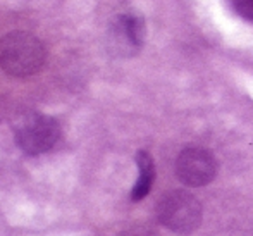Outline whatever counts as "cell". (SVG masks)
<instances>
[{
	"label": "cell",
	"instance_id": "obj_7",
	"mask_svg": "<svg viewBox=\"0 0 253 236\" xmlns=\"http://www.w3.org/2000/svg\"><path fill=\"white\" fill-rule=\"evenodd\" d=\"M234 9L240 16H243L245 19L253 21V0H233Z\"/></svg>",
	"mask_w": 253,
	"mask_h": 236
},
{
	"label": "cell",
	"instance_id": "obj_5",
	"mask_svg": "<svg viewBox=\"0 0 253 236\" xmlns=\"http://www.w3.org/2000/svg\"><path fill=\"white\" fill-rule=\"evenodd\" d=\"M110 47L119 55H134L145 40V21L138 16H117L109 33Z\"/></svg>",
	"mask_w": 253,
	"mask_h": 236
},
{
	"label": "cell",
	"instance_id": "obj_3",
	"mask_svg": "<svg viewBox=\"0 0 253 236\" xmlns=\"http://www.w3.org/2000/svg\"><path fill=\"white\" fill-rule=\"evenodd\" d=\"M60 137V126L53 117L33 114L19 124L16 142L21 150L31 155L48 152Z\"/></svg>",
	"mask_w": 253,
	"mask_h": 236
},
{
	"label": "cell",
	"instance_id": "obj_2",
	"mask_svg": "<svg viewBox=\"0 0 253 236\" xmlns=\"http://www.w3.org/2000/svg\"><path fill=\"white\" fill-rule=\"evenodd\" d=\"M157 216L167 230L177 235H190L202 224V203L191 193L176 189L159 202Z\"/></svg>",
	"mask_w": 253,
	"mask_h": 236
},
{
	"label": "cell",
	"instance_id": "obj_4",
	"mask_svg": "<svg viewBox=\"0 0 253 236\" xmlns=\"http://www.w3.org/2000/svg\"><path fill=\"white\" fill-rule=\"evenodd\" d=\"M176 174L186 187L200 188L212 183L217 174V160L212 152L200 146H190L176 160Z\"/></svg>",
	"mask_w": 253,
	"mask_h": 236
},
{
	"label": "cell",
	"instance_id": "obj_6",
	"mask_svg": "<svg viewBox=\"0 0 253 236\" xmlns=\"http://www.w3.org/2000/svg\"><path fill=\"white\" fill-rule=\"evenodd\" d=\"M136 164H138V181L133 187L131 191V200L133 202H140L148 195L152 189L153 178H155V166H153V159L148 152L140 150L136 153Z\"/></svg>",
	"mask_w": 253,
	"mask_h": 236
},
{
	"label": "cell",
	"instance_id": "obj_1",
	"mask_svg": "<svg viewBox=\"0 0 253 236\" xmlns=\"http://www.w3.org/2000/svg\"><path fill=\"white\" fill-rule=\"evenodd\" d=\"M45 47L35 35L12 31L0 40V67L10 76L26 78L45 64Z\"/></svg>",
	"mask_w": 253,
	"mask_h": 236
}]
</instances>
